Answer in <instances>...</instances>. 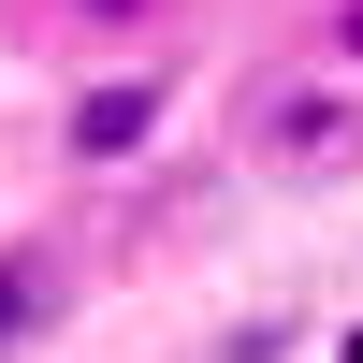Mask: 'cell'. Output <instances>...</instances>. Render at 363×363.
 <instances>
[{
  "label": "cell",
  "instance_id": "6da1fadb",
  "mask_svg": "<svg viewBox=\"0 0 363 363\" xmlns=\"http://www.w3.org/2000/svg\"><path fill=\"white\" fill-rule=\"evenodd\" d=\"M160 131H174V73H160V58H145V73H87L73 116H58V160H73V174H145Z\"/></svg>",
  "mask_w": 363,
  "mask_h": 363
},
{
  "label": "cell",
  "instance_id": "7a4b0ae2",
  "mask_svg": "<svg viewBox=\"0 0 363 363\" xmlns=\"http://www.w3.org/2000/svg\"><path fill=\"white\" fill-rule=\"evenodd\" d=\"M247 160H262V174H349V160H363V87H349V73L262 87V102H247Z\"/></svg>",
  "mask_w": 363,
  "mask_h": 363
},
{
  "label": "cell",
  "instance_id": "3957f363",
  "mask_svg": "<svg viewBox=\"0 0 363 363\" xmlns=\"http://www.w3.org/2000/svg\"><path fill=\"white\" fill-rule=\"evenodd\" d=\"M58 320H73V247L58 233H15L0 247V363H29Z\"/></svg>",
  "mask_w": 363,
  "mask_h": 363
},
{
  "label": "cell",
  "instance_id": "277c9868",
  "mask_svg": "<svg viewBox=\"0 0 363 363\" xmlns=\"http://www.w3.org/2000/svg\"><path fill=\"white\" fill-rule=\"evenodd\" d=\"M58 29H73V44H145V29H160V0H44Z\"/></svg>",
  "mask_w": 363,
  "mask_h": 363
},
{
  "label": "cell",
  "instance_id": "5b68a950",
  "mask_svg": "<svg viewBox=\"0 0 363 363\" xmlns=\"http://www.w3.org/2000/svg\"><path fill=\"white\" fill-rule=\"evenodd\" d=\"M320 73L363 87V0H320Z\"/></svg>",
  "mask_w": 363,
  "mask_h": 363
},
{
  "label": "cell",
  "instance_id": "8992f818",
  "mask_svg": "<svg viewBox=\"0 0 363 363\" xmlns=\"http://www.w3.org/2000/svg\"><path fill=\"white\" fill-rule=\"evenodd\" d=\"M291 349V320H233V335H218V363H277Z\"/></svg>",
  "mask_w": 363,
  "mask_h": 363
}]
</instances>
